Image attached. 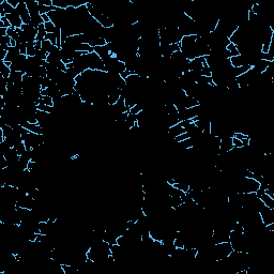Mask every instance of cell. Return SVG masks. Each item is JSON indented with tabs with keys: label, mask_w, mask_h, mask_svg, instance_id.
I'll return each instance as SVG.
<instances>
[{
	"label": "cell",
	"mask_w": 274,
	"mask_h": 274,
	"mask_svg": "<svg viewBox=\"0 0 274 274\" xmlns=\"http://www.w3.org/2000/svg\"><path fill=\"white\" fill-rule=\"evenodd\" d=\"M230 64H231L232 68H240V67L245 66L246 63V58L242 55H238L234 56V57H230L229 58Z\"/></svg>",
	"instance_id": "obj_1"
},
{
	"label": "cell",
	"mask_w": 274,
	"mask_h": 274,
	"mask_svg": "<svg viewBox=\"0 0 274 274\" xmlns=\"http://www.w3.org/2000/svg\"><path fill=\"white\" fill-rule=\"evenodd\" d=\"M259 199L264 204V206H267L270 209H274V198L270 197L269 195H267L266 193H264V194L259 197Z\"/></svg>",
	"instance_id": "obj_2"
},
{
	"label": "cell",
	"mask_w": 274,
	"mask_h": 274,
	"mask_svg": "<svg viewBox=\"0 0 274 274\" xmlns=\"http://www.w3.org/2000/svg\"><path fill=\"white\" fill-rule=\"evenodd\" d=\"M11 73H12V72H11V69L9 68V67H6L3 61H0V75H1L3 78H6V79H8V78L10 77Z\"/></svg>",
	"instance_id": "obj_3"
},
{
	"label": "cell",
	"mask_w": 274,
	"mask_h": 274,
	"mask_svg": "<svg viewBox=\"0 0 274 274\" xmlns=\"http://www.w3.org/2000/svg\"><path fill=\"white\" fill-rule=\"evenodd\" d=\"M55 45L51 44V42H49V41L47 40H44L42 42V51H45L46 54H51L54 51V49H55Z\"/></svg>",
	"instance_id": "obj_4"
},
{
	"label": "cell",
	"mask_w": 274,
	"mask_h": 274,
	"mask_svg": "<svg viewBox=\"0 0 274 274\" xmlns=\"http://www.w3.org/2000/svg\"><path fill=\"white\" fill-rule=\"evenodd\" d=\"M225 48L227 49V51L229 53L230 57H234V56L240 55V54H239V51H238V48H237V45H234V43L230 42L229 44H228L227 46L225 47Z\"/></svg>",
	"instance_id": "obj_5"
},
{
	"label": "cell",
	"mask_w": 274,
	"mask_h": 274,
	"mask_svg": "<svg viewBox=\"0 0 274 274\" xmlns=\"http://www.w3.org/2000/svg\"><path fill=\"white\" fill-rule=\"evenodd\" d=\"M36 49L34 48V43H27V57H36Z\"/></svg>",
	"instance_id": "obj_6"
},
{
	"label": "cell",
	"mask_w": 274,
	"mask_h": 274,
	"mask_svg": "<svg viewBox=\"0 0 274 274\" xmlns=\"http://www.w3.org/2000/svg\"><path fill=\"white\" fill-rule=\"evenodd\" d=\"M44 27H45V31H46V33H54V32H55L56 26L54 25L51 21L44 23Z\"/></svg>",
	"instance_id": "obj_7"
},
{
	"label": "cell",
	"mask_w": 274,
	"mask_h": 274,
	"mask_svg": "<svg viewBox=\"0 0 274 274\" xmlns=\"http://www.w3.org/2000/svg\"><path fill=\"white\" fill-rule=\"evenodd\" d=\"M232 145H234V148H243L242 141L236 137H232Z\"/></svg>",
	"instance_id": "obj_8"
},
{
	"label": "cell",
	"mask_w": 274,
	"mask_h": 274,
	"mask_svg": "<svg viewBox=\"0 0 274 274\" xmlns=\"http://www.w3.org/2000/svg\"><path fill=\"white\" fill-rule=\"evenodd\" d=\"M8 29H9V28H6V27L0 28V36H8Z\"/></svg>",
	"instance_id": "obj_9"
},
{
	"label": "cell",
	"mask_w": 274,
	"mask_h": 274,
	"mask_svg": "<svg viewBox=\"0 0 274 274\" xmlns=\"http://www.w3.org/2000/svg\"><path fill=\"white\" fill-rule=\"evenodd\" d=\"M34 48H36V51H42V42L36 41V42L34 43Z\"/></svg>",
	"instance_id": "obj_10"
},
{
	"label": "cell",
	"mask_w": 274,
	"mask_h": 274,
	"mask_svg": "<svg viewBox=\"0 0 274 274\" xmlns=\"http://www.w3.org/2000/svg\"><path fill=\"white\" fill-rule=\"evenodd\" d=\"M41 17H42V19H43L44 23H48V21H51V19H49V17H48V15L47 14H41Z\"/></svg>",
	"instance_id": "obj_11"
}]
</instances>
